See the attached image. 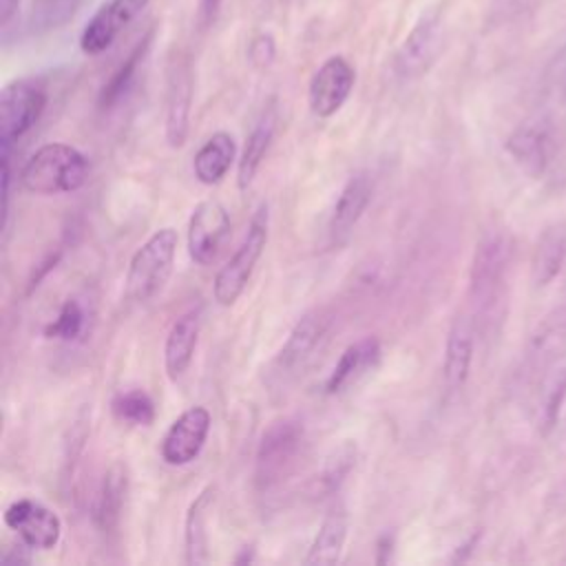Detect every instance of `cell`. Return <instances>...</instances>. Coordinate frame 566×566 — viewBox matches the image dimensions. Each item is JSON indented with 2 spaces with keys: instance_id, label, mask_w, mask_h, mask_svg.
<instances>
[{
  "instance_id": "6da1fadb",
  "label": "cell",
  "mask_w": 566,
  "mask_h": 566,
  "mask_svg": "<svg viewBox=\"0 0 566 566\" xmlns=\"http://www.w3.org/2000/svg\"><path fill=\"white\" fill-rule=\"evenodd\" d=\"M88 179V159L69 144L40 146L24 164L20 181L33 195H62L80 190Z\"/></svg>"
},
{
  "instance_id": "7a4b0ae2",
  "label": "cell",
  "mask_w": 566,
  "mask_h": 566,
  "mask_svg": "<svg viewBox=\"0 0 566 566\" xmlns=\"http://www.w3.org/2000/svg\"><path fill=\"white\" fill-rule=\"evenodd\" d=\"M305 444V427L298 418H279L261 433L254 455V484L259 491L276 489L296 467Z\"/></svg>"
},
{
  "instance_id": "3957f363",
  "label": "cell",
  "mask_w": 566,
  "mask_h": 566,
  "mask_svg": "<svg viewBox=\"0 0 566 566\" xmlns=\"http://www.w3.org/2000/svg\"><path fill=\"white\" fill-rule=\"evenodd\" d=\"M177 243L175 228H159L135 250L126 270V296L130 301L146 303L164 290L175 265Z\"/></svg>"
},
{
  "instance_id": "277c9868",
  "label": "cell",
  "mask_w": 566,
  "mask_h": 566,
  "mask_svg": "<svg viewBox=\"0 0 566 566\" xmlns=\"http://www.w3.org/2000/svg\"><path fill=\"white\" fill-rule=\"evenodd\" d=\"M268 232H270V212H268V203H261L248 223L243 241L214 276L212 296L219 305L230 307L243 294L256 268V261L261 259L263 248L268 243Z\"/></svg>"
},
{
  "instance_id": "5b68a950",
  "label": "cell",
  "mask_w": 566,
  "mask_h": 566,
  "mask_svg": "<svg viewBox=\"0 0 566 566\" xmlns=\"http://www.w3.org/2000/svg\"><path fill=\"white\" fill-rule=\"evenodd\" d=\"M46 108V88L33 77H20L4 84L0 93V142L2 153L22 139Z\"/></svg>"
},
{
  "instance_id": "8992f818",
  "label": "cell",
  "mask_w": 566,
  "mask_h": 566,
  "mask_svg": "<svg viewBox=\"0 0 566 566\" xmlns=\"http://www.w3.org/2000/svg\"><path fill=\"white\" fill-rule=\"evenodd\" d=\"M228 234H230L228 210L214 199H206L197 203L188 219V234H186L190 259L199 265H210L221 252Z\"/></svg>"
},
{
  "instance_id": "52a82bcc",
  "label": "cell",
  "mask_w": 566,
  "mask_h": 566,
  "mask_svg": "<svg viewBox=\"0 0 566 566\" xmlns=\"http://www.w3.org/2000/svg\"><path fill=\"white\" fill-rule=\"evenodd\" d=\"M210 422V411L201 405L181 411L161 438V460L170 467L190 464L201 453L208 440Z\"/></svg>"
},
{
  "instance_id": "ba28073f",
  "label": "cell",
  "mask_w": 566,
  "mask_h": 566,
  "mask_svg": "<svg viewBox=\"0 0 566 566\" xmlns=\"http://www.w3.org/2000/svg\"><path fill=\"white\" fill-rule=\"evenodd\" d=\"M356 82L354 66L343 55L327 57L312 75L307 104L316 117H332L347 102Z\"/></svg>"
},
{
  "instance_id": "9c48e42d",
  "label": "cell",
  "mask_w": 566,
  "mask_h": 566,
  "mask_svg": "<svg viewBox=\"0 0 566 566\" xmlns=\"http://www.w3.org/2000/svg\"><path fill=\"white\" fill-rule=\"evenodd\" d=\"M2 520L31 548L49 551L60 542L62 535V522L57 513L29 497L11 502L4 509Z\"/></svg>"
},
{
  "instance_id": "30bf717a",
  "label": "cell",
  "mask_w": 566,
  "mask_h": 566,
  "mask_svg": "<svg viewBox=\"0 0 566 566\" xmlns=\"http://www.w3.org/2000/svg\"><path fill=\"white\" fill-rule=\"evenodd\" d=\"M150 0H106L91 15L80 33V49L86 55L104 53L117 35L148 7Z\"/></svg>"
},
{
  "instance_id": "8fae6325",
  "label": "cell",
  "mask_w": 566,
  "mask_h": 566,
  "mask_svg": "<svg viewBox=\"0 0 566 566\" xmlns=\"http://www.w3.org/2000/svg\"><path fill=\"white\" fill-rule=\"evenodd\" d=\"M192 104V73L186 60L177 57L168 66L166 75V142L172 148H181L188 135Z\"/></svg>"
},
{
  "instance_id": "7c38bea8",
  "label": "cell",
  "mask_w": 566,
  "mask_h": 566,
  "mask_svg": "<svg viewBox=\"0 0 566 566\" xmlns=\"http://www.w3.org/2000/svg\"><path fill=\"white\" fill-rule=\"evenodd\" d=\"M440 51V22L436 15H422L416 27L405 38L396 53V75L402 80H413L433 64Z\"/></svg>"
},
{
  "instance_id": "4fadbf2b",
  "label": "cell",
  "mask_w": 566,
  "mask_h": 566,
  "mask_svg": "<svg viewBox=\"0 0 566 566\" xmlns=\"http://www.w3.org/2000/svg\"><path fill=\"white\" fill-rule=\"evenodd\" d=\"M506 261H509V243L502 234H489L478 243L473 265H471V287H469V294L475 305L482 307L495 296Z\"/></svg>"
},
{
  "instance_id": "5bb4252c",
  "label": "cell",
  "mask_w": 566,
  "mask_h": 566,
  "mask_svg": "<svg viewBox=\"0 0 566 566\" xmlns=\"http://www.w3.org/2000/svg\"><path fill=\"white\" fill-rule=\"evenodd\" d=\"M323 334H325V318L321 314H305L303 318H298L292 332L287 334L285 343L281 345L279 354L274 356V363H272L274 374L285 378L303 369L312 352L318 347Z\"/></svg>"
},
{
  "instance_id": "9a60e30c",
  "label": "cell",
  "mask_w": 566,
  "mask_h": 566,
  "mask_svg": "<svg viewBox=\"0 0 566 566\" xmlns=\"http://www.w3.org/2000/svg\"><path fill=\"white\" fill-rule=\"evenodd\" d=\"M371 201V181L365 172H358V175H352L347 179V184L343 186L336 203H334V210H332V217H329V237L334 243H340L349 237V232L356 228V223L360 221L363 212L367 210Z\"/></svg>"
},
{
  "instance_id": "2e32d148",
  "label": "cell",
  "mask_w": 566,
  "mask_h": 566,
  "mask_svg": "<svg viewBox=\"0 0 566 566\" xmlns=\"http://www.w3.org/2000/svg\"><path fill=\"white\" fill-rule=\"evenodd\" d=\"M199 327H201V316H199V310L195 307L184 312L170 325L164 343V367L170 380H179L190 367L197 349V340H199Z\"/></svg>"
},
{
  "instance_id": "e0dca14e",
  "label": "cell",
  "mask_w": 566,
  "mask_h": 566,
  "mask_svg": "<svg viewBox=\"0 0 566 566\" xmlns=\"http://www.w3.org/2000/svg\"><path fill=\"white\" fill-rule=\"evenodd\" d=\"M471 358H473V323L467 316H458L449 329L447 345H444L442 376H444L447 389L455 391L467 382Z\"/></svg>"
},
{
  "instance_id": "ac0fdd59",
  "label": "cell",
  "mask_w": 566,
  "mask_h": 566,
  "mask_svg": "<svg viewBox=\"0 0 566 566\" xmlns=\"http://www.w3.org/2000/svg\"><path fill=\"white\" fill-rule=\"evenodd\" d=\"M380 358V343L374 336H365L349 347L343 349L340 358L336 360L334 369L329 371L325 380L327 394H340L345 387H349L360 374H365L369 367H374Z\"/></svg>"
},
{
  "instance_id": "d6986e66",
  "label": "cell",
  "mask_w": 566,
  "mask_h": 566,
  "mask_svg": "<svg viewBox=\"0 0 566 566\" xmlns=\"http://www.w3.org/2000/svg\"><path fill=\"white\" fill-rule=\"evenodd\" d=\"M347 511L343 504H336L327 511V515L323 517L316 537L312 539L307 555H305V564L307 566H332L340 559L345 539H347Z\"/></svg>"
},
{
  "instance_id": "ffe728a7",
  "label": "cell",
  "mask_w": 566,
  "mask_h": 566,
  "mask_svg": "<svg viewBox=\"0 0 566 566\" xmlns=\"http://www.w3.org/2000/svg\"><path fill=\"white\" fill-rule=\"evenodd\" d=\"M214 493H217V489L212 484H208L206 489L199 491V495L188 506L186 522H184V553H186L184 559L190 566L206 564L210 559L206 522H208V513L214 502Z\"/></svg>"
},
{
  "instance_id": "44dd1931",
  "label": "cell",
  "mask_w": 566,
  "mask_h": 566,
  "mask_svg": "<svg viewBox=\"0 0 566 566\" xmlns=\"http://www.w3.org/2000/svg\"><path fill=\"white\" fill-rule=\"evenodd\" d=\"M276 122H279L276 108L268 106L261 113V117L256 119V124L252 126V130L248 135V142L243 146L241 159H239V168H237V184H239L241 190H245L252 184L261 161L265 159L268 148H270V144L274 139V133H276Z\"/></svg>"
},
{
  "instance_id": "7402d4cb",
  "label": "cell",
  "mask_w": 566,
  "mask_h": 566,
  "mask_svg": "<svg viewBox=\"0 0 566 566\" xmlns=\"http://www.w3.org/2000/svg\"><path fill=\"white\" fill-rule=\"evenodd\" d=\"M126 489H128L126 467L122 462H113L102 478L95 509H93V520L99 531L108 533L117 528L122 517V506L126 500Z\"/></svg>"
},
{
  "instance_id": "603a6c76",
  "label": "cell",
  "mask_w": 566,
  "mask_h": 566,
  "mask_svg": "<svg viewBox=\"0 0 566 566\" xmlns=\"http://www.w3.org/2000/svg\"><path fill=\"white\" fill-rule=\"evenodd\" d=\"M234 155H237L234 137L226 130L212 133L192 159L195 177L206 186L219 184L226 177V172L230 170V166L234 161Z\"/></svg>"
},
{
  "instance_id": "cb8c5ba5",
  "label": "cell",
  "mask_w": 566,
  "mask_h": 566,
  "mask_svg": "<svg viewBox=\"0 0 566 566\" xmlns=\"http://www.w3.org/2000/svg\"><path fill=\"white\" fill-rule=\"evenodd\" d=\"M506 150L517 161V166L531 175L539 177L546 170V133L533 124H524L511 133L506 139Z\"/></svg>"
},
{
  "instance_id": "d4e9b609",
  "label": "cell",
  "mask_w": 566,
  "mask_h": 566,
  "mask_svg": "<svg viewBox=\"0 0 566 566\" xmlns=\"http://www.w3.org/2000/svg\"><path fill=\"white\" fill-rule=\"evenodd\" d=\"M356 455H358V451L352 440H345L338 447H334L325 455L316 478L312 480V493L316 497L334 495L343 486V482L347 480L352 469L356 467Z\"/></svg>"
},
{
  "instance_id": "484cf974",
  "label": "cell",
  "mask_w": 566,
  "mask_h": 566,
  "mask_svg": "<svg viewBox=\"0 0 566 566\" xmlns=\"http://www.w3.org/2000/svg\"><path fill=\"white\" fill-rule=\"evenodd\" d=\"M150 42H153V31H148L137 44H135V49L126 55V60H122V64L113 71V75L106 80V84L102 86V91H99V108H104V111H108V108H113L126 93H128V88L133 86V82H135V75H137V69H139V64L144 62V57H146V53H148V49H150Z\"/></svg>"
},
{
  "instance_id": "4316f807",
  "label": "cell",
  "mask_w": 566,
  "mask_h": 566,
  "mask_svg": "<svg viewBox=\"0 0 566 566\" xmlns=\"http://www.w3.org/2000/svg\"><path fill=\"white\" fill-rule=\"evenodd\" d=\"M564 261H566V228L551 226L542 234L533 256V283L539 287L548 285L559 274Z\"/></svg>"
},
{
  "instance_id": "83f0119b",
  "label": "cell",
  "mask_w": 566,
  "mask_h": 566,
  "mask_svg": "<svg viewBox=\"0 0 566 566\" xmlns=\"http://www.w3.org/2000/svg\"><path fill=\"white\" fill-rule=\"evenodd\" d=\"M111 407H113V413L119 422H126V424H133V427H150L153 420H155V402L139 387L119 391L113 398Z\"/></svg>"
},
{
  "instance_id": "f1b7e54d",
  "label": "cell",
  "mask_w": 566,
  "mask_h": 566,
  "mask_svg": "<svg viewBox=\"0 0 566 566\" xmlns=\"http://www.w3.org/2000/svg\"><path fill=\"white\" fill-rule=\"evenodd\" d=\"M564 398H566V369H557L546 378L544 389L539 391L537 422L544 431H548L555 424Z\"/></svg>"
},
{
  "instance_id": "f546056e",
  "label": "cell",
  "mask_w": 566,
  "mask_h": 566,
  "mask_svg": "<svg viewBox=\"0 0 566 566\" xmlns=\"http://www.w3.org/2000/svg\"><path fill=\"white\" fill-rule=\"evenodd\" d=\"M84 332V310L75 298H66L57 316L44 327L46 338L75 340Z\"/></svg>"
},
{
  "instance_id": "4dcf8cb0",
  "label": "cell",
  "mask_w": 566,
  "mask_h": 566,
  "mask_svg": "<svg viewBox=\"0 0 566 566\" xmlns=\"http://www.w3.org/2000/svg\"><path fill=\"white\" fill-rule=\"evenodd\" d=\"M75 2L77 0H38L31 18L33 27L38 24L42 29H55L75 11Z\"/></svg>"
},
{
  "instance_id": "1f68e13d",
  "label": "cell",
  "mask_w": 566,
  "mask_h": 566,
  "mask_svg": "<svg viewBox=\"0 0 566 566\" xmlns=\"http://www.w3.org/2000/svg\"><path fill=\"white\" fill-rule=\"evenodd\" d=\"M276 57V42L270 33H259L248 44V60L256 69H268Z\"/></svg>"
},
{
  "instance_id": "d6a6232c",
  "label": "cell",
  "mask_w": 566,
  "mask_h": 566,
  "mask_svg": "<svg viewBox=\"0 0 566 566\" xmlns=\"http://www.w3.org/2000/svg\"><path fill=\"white\" fill-rule=\"evenodd\" d=\"M29 548H31V546L20 539L18 544L9 546V548L2 553V562H4V564H29V562H31Z\"/></svg>"
},
{
  "instance_id": "836d02e7",
  "label": "cell",
  "mask_w": 566,
  "mask_h": 566,
  "mask_svg": "<svg viewBox=\"0 0 566 566\" xmlns=\"http://www.w3.org/2000/svg\"><path fill=\"white\" fill-rule=\"evenodd\" d=\"M221 2L223 0H199V22H201V27H210L214 20H217V15H219V11H221Z\"/></svg>"
},
{
  "instance_id": "e575fe53",
  "label": "cell",
  "mask_w": 566,
  "mask_h": 566,
  "mask_svg": "<svg viewBox=\"0 0 566 566\" xmlns=\"http://www.w3.org/2000/svg\"><path fill=\"white\" fill-rule=\"evenodd\" d=\"M18 7H20V0H0V27H2V31L9 29V22L18 13Z\"/></svg>"
},
{
  "instance_id": "d590c367",
  "label": "cell",
  "mask_w": 566,
  "mask_h": 566,
  "mask_svg": "<svg viewBox=\"0 0 566 566\" xmlns=\"http://www.w3.org/2000/svg\"><path fill=\"white\" fill-rule=\"evenodd\" d=\"M254 559V548L252 546H243V553L234 559V564H245V562H252Z\"/></svg>"
},
{
  "instance_id": "8d00e7d4",
  "label": "cell",
  "mask_w": 566,
  "mask_h": 566,
  "mask_svg": "<svg viewBox=\"0 0 566 566\" xmlns=\"http://www.w3.org/2000/svg\"><path fill=\"white\" fill-rule=\"evenodd\" d=\"M562 86L566 91V60H564V69H562Z\"/></svg>"
}]
</instances>
